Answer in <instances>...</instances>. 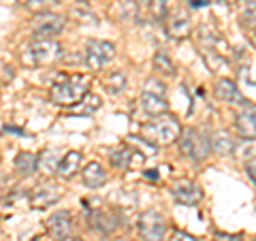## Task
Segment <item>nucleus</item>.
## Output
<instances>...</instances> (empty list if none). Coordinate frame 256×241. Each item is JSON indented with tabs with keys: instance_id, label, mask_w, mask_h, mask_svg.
I'll use <instances>...</instances> for the list:
<instances>
[{
	"instance_id": "obj_1",
	"label": "nucleus",
	"mask_w": 256,
	"mask_h": 241,
	"mask_svg": "<svg viewBox=\"0 0 256 241\" xmlns=\"http://www.w3.org/2000/svg\"><path fill=\"white\" fill-rule=\"evenodd\" d=\"M90 92V77L88 75H70L62 82L54 84L50 90V98L58 107H75L79 100Z\"/></svg>"
},
{
	"instance_id": "obj_2",
	"label": "nucleus",
	"mask_w": 256,
	"mask_h": 241,
	"mask_svg": "<svg viewBox=\"0 0 256 241\" xmlns=\"http://www.w3.org/2000/svg\"><path fill=\"white\" fill-rule=\"evenodd\" d=\"M182 132V126L178 122V118L173 116H158L154 122H150L146 126H141L143 141H148L150 146H171Z\"/></svg>"
},
{
	"instance_id": "obj_3",
	"label": "nucleus",
	"mask_w": 256,
	"mask_h": 241,
	"mask_svg": "<svg viewBox=\"0 0 256 241\" xmlns=\"http://www.w3.org/2000/svg\"><path fill=\"white\" fill-rule=\"evenodd\" d=\"M62 45L56 41V38H34L26 50H24L22 60L28 66H47V64H54L62 60Z\"/></svg>"
},
{
	"instance_id": "obj_4",
	"label": "nucleus",
	"mask_w": 256,
	"mask_h": 241,
	"mask_svg": "<svg viewBox=\"0 0 256 241\" xmlns=\"http://www.w3.org/2000/svg\"><path fill=\"white\" fill-rule=\"evenodd\" d=\"M180 152L184 156H188L190 160H196V162H203V160L210 156V139L194 130V128H186V130L180 132Z\"/></svg>"
},
{
	"instance_id": "obj_5",
	"label": "nucleus",
	"mask_w": 256,
	"mask_h": 241,
	"mask_svg": "<svg viewBox=\"0 0 256 241\" xmlns=\"http://www.w3.org/2000/svg\"><path fill=\"white\" fill-rule=\"evenodd\" d=\"M114 56H116V47L109 41H90L86 47V64L92 70H102L114 60Z\"/></svg>"
},
{
	"instance_id": "obj_6",
	"label": "nucleus",
	"mask_w": 256,
	"mask_h": 241,
	"mask_svg": "<svg viewBox=\"0 0 256 241\" xmlns=\"http://www.w3.org/2000/svg\"><path fill=\"white\" fill-rule=\"evenodd\" d=\"M137 226L143 241H162L166 235V220L154 210L141 214Z\"/></svg>"
},
{
	"instance_id": "obj_7",
	"label": "nucleus",
	"mask_w": 256,
	"mask_h": 241,
	"mask_svg": "<svg viewBox=\"0 0 256 241\" xmlns=\"http://www.w3.org/2000/svg\"><path fill=\"white\" fill-rule=\"evenodd\" d=\"M66 26V20L58 13H41L32 24V32L36 38H54Z\"/></svg>"
},
{
	"instance_id": "obj_8",
	"label": "nucleus",
	"mask_w": 256,
	"mask_h": 241,
	"mask_svg": "<svg viewBox=\"0 0 256 241\" xmlns=\"http://www.w3.org/2000/svg\"><path fill=\"white\" fill-rule=\"evenodd\" d=\"M47 232L54 241H66L73 232V218L68 212H56L47 218Z\"/></svg>"
},
{
	"instance_id": "obj_9",
	"label": "nucleus",
	"mask_w": 256,
	"mask_h": 241,
	"mask_svg": "<svg viewBox=\"0 0 256 241\" xmlns=\"http://www.w3.org/2000/svg\"><path fill=\"white\" fill-rule=\"evenodd\" d=\"M171 194H173V198L178 200L180 205L194 207V205L201 203V198H203V190L198 188L194 182L182 180V182H178V184H175V186L171 188Z\"/></svg>"
},
{
	"instance_id": "obj_10",
	"label": "nucleus",
	"mask_w": 256,
	"mask_h": 241,
	"mask_svg": "<svg viewBox=\"0 0 256 241\" xmlns=\"http://www.w3.org/2000/svg\"><path fill=\"white\" fill-rule=\"evenodd\" d=\"M62 196V190L54 184H45V186H38L32 190V194L28 196V203L32 210H43V207H50L56 205Z\"/></svg>"
},
{
	"instance_id": "obj_11",
	"label": "nucleus",
	"mask_w": 256,
	"mask_h": 241,
	"mask_svg": "<svg viewBox=\"0 0 256 241\" xmlns=\"http://www.w3.org/2000/svg\"><path fill=\"white\" fill-rule=\"evenodd\" d=\"M214 92H216V96H218L222 102H230V105H252V102H248L244 98V94L239 92L237 84L230 82V79H226V77H222V79L216 82Z\"/></svg>"
},
{
	"instance_id": "obj_12",
	"label": "nucleus",
	"mask_w": 256,
	"mask_h": 241,
	"mask_svg": "<svg viewBox=\"0 0 256 241\" xmlns=\"http://www.w3.org/2000/svg\"><path fill=\"white\" fill-rule=\"evenodd\" d=\"M84 164V154L82 152H68L66 156L60 158V164L56 168V175H60L62 180H70L73 175L79 173V168Z\"/></svg>"
},
{
	"instance_id": "obj_13",
	"label": "nucleus",
	"mask_w": 256,
	"mask_h": 241,
	"mask_svg": "<svg viewBox=\"0 0 256 241\" xmlns=\"http://www.w3.org/2000/svg\"><path fill=\"white\" fill-rule=\"evenodd\" d=\"M166 32H169V36L173 38H186L190 36L192 32V24L188 20L186 13H173L169 20H166Z\"/></svg>"
},
{
	"instance_id": "obj_14",
	"label": "nucleus",
	"mask_w": 256,
	"mask_h": 241,
	"mask_svg": "<svg viewBox=\"0 0 256 241\" xmlns=\"http://www.w3.org/2000/svg\"><path fill=\"white\" fill-rule=\"evenodd\" d=\"M210 148H212L218 156H230V154L235 152V148H237V141H235V136L230 134V132H226V130H218V132H214V134H212Z\"/></svg>"
},
{
	"instance_id": "obj_15",
	"label": "nucleus",
	"mask_w": 256,
	"mask_h": 241,
	"mask_svg": "<svg viewBox=\"0 0 256 241\" xmlns=\"http://www.w3.org/2000/svg\"><path fill=\"white\" fill-rule=\"evenodd\" d=\"M139 102H141L143 114H148V116H152V118L164 116V114H166V109H169V105H166V100L162 98V96L148 94V92H143V94H141Z\"/></svg>"
},
{
	"instance_id": "obj_16",
	"label": "nucleus",
	"mask_w": 256,
	"mask_h": 241,
	"mask_svg": "<svg viewBox=\"0 0 256 241\" xmlns=\"http://www.w3.org/2000/svg\"><path fill=\"white\" fill-rule=\"evenodd\" d=\"M82 180L88 188H100L107 182V171L100 162H90L82 171Z\"/></svg>"
},
{
	"instance_id": "obj_17",
	"label": "nucleus",
	"mask_w": 256,
	"mask_h": 241,
	"mask_svg": "<svg viewBox=\"0 0 256 241\" xmlns=\"http://www.w3.org/2000/svg\"><path fill=\"white\" fill-rule=\"evenodd\" d=\"M88 220H90V226L96 228L98 232H114L118 226V220L116 216H111L107 212H90L88 214Z\"/></svg>"
},
{
	"instance_id": "obj_18",
	"label": "nucleus",
	"mask_w": 256,
	"mask_h": 241,
	"mask_svg": "<svg viewBox=\"0 0 256 241\" xmlns=\"http://www.w3.org/2000/svg\"><path fill=\"white\" fill-rule=\"evenodd\" d=\"M254 120H256V114H254V107L252 105H248L242 114L237 116V130L242 136H246V139H254V134H256V124H254Z\"/></svg>"
},
{
	"instance_id": "obj_19",
	"label": "nucleus",
	"mask_w": 256,
	"mask_h": 241,
	"mask_svg": "<svg viewBox=\"0 0 256 241\" xmlns=\"http://www.w3.org/2000/svg\"><path fill=\"white\" fill-rule=\"evenodd\" d=\"M58 164H60V154L56 150H45L41 156H36V168L41 173L52 175V173H56Z\"/></svg>"
},
{
	"instance_id": "obj_20",
	"label": "nucleus",
	"mask_w": 256,
	"mask_h": 241,
	"mask_svg": "<svg viewBox=\"0 0 256 241\" xmlns=\"http://www.w3.org/2000/svg\"><path fill=\"white\" fill-rule=\"evenodd\" d=\"M132 156H134V152L128 146H120V148L109 152L111 164L118 166V168H128V166H130L132 164Z\"/></svg>"
},
{
	"instance_id": "obj_21",
	"label": "nucleus",
	"mask_w": 256,
	"mask_h": 241,
	"mask_svg": "<svg viewBox=\"0 0 256 241\" xmlns=\"http://www.w3.org/2000/svg\"><path fill=\"white\" fill-rule=\"evenodd\" d=\"M126 84H128V79H126V73H124V70H116V73H111V75L105 79L107 92H109V94H114V96L122 94V92H124V88H126Z\"/></svg>"
},
{
	"instance_id": "obj_22",
	"label": "nucleus",
	"mask_w": 256,
	"mask_h": 241,
	"mask_svg": "<svg viewBox=\"0 0 256 241\" xmlns=\"http://www.w3.org/2000/svg\"><path fill=\"white\" fill-rule=\"evenodd\" d=\"M15 168L22 175H30L36 171V156L30 154V152H22V154L15 158Z\"/></svg>"
},
{
	"instance_id": "obj_23",
	"label": "nucleus",
	"mask_w": 256,
	"mask_h": 241,
	"mask_svg": "<svg viewBox=\"0 0 256 241\" xmlns=\"http://www.w3.org/2000/svg\"><path fill=\"white\" fill-rule=\"evenodd\" d=\"M154 68L164 77H175V64L171 62V58L164 52L154 54Z\"/></svg>"
},
{
	"instance_id": "obj_24",
	"label": "nucleus",
	"mask_w": 256,
	"mask_h": 241,
	"mask_svg": "<svg viewBox=\"0 0 256 241\" xmlns=\"http://www.w3.org/2000/svg\"><path fill=\"white\" fill-rule=\"evenodd\" d=\"M24 4H26V9L30 13L41 15V13H52V9L58 6V0H26Z\"/></svg>"
},
{
	"instance_id": "obj_25",
	"label": "nucleus",
	"mask_w": 256,
	"mask_h": 241,
	"mask_svg": "<svg viewBox=\"0 0 256 241\" xmlns=\"http://www.w3.org/2000/svg\"><path fill=\"white\" fill-rule=\"evenodd\" d=\"M79 114H94L96 109L100 107V96H96V94H90L88 92L82 100H79V105H75Z\"/></svg>"
},
{
	"instance_id": "obj_26",
	"label": "nucleus",
	"mask_w": 256,
	"mask_h": 241,
	"mask_svg": "<svg viewBox=\"0 0 256 241\" xmlns=\"http://www.w3.org/2000/svg\"><path fill=\"white\" fill-rule=\"evenodd\" d=\"M150 15L154 22H162L166 18V11H169V0H150L148 4Z\"/></svg>"
},
{
	"instance_id": "obj_27",
	"label": "nucleus",
	"mask_w": 256,
	"mask_h": 241,
	"mask_svg": "<svg viewBox=\"0 0 256 241\" xmlns=\"http://www.w3.org/2000/svg\"><path fill=\"white\" fill-rule=\"evenodd\" d=\"M128 143H132V146H137L141 152H143V156L146 158H152L154 156V146H150L148 141H143V139H139V136H128Z\"/></svg>"
},
{
	"instance_id": "obj_28",
	"label": "nucleus",
	"mask_w": 256,
	"mask_h": 241,
	"mask_svg": "<svg viewBox=\"0 0 256 241\" xmlns=\"http://www.w3.org/2000/svg\"><path fill=\"white\" fill-rule=\"evenodd\" d=\"M239 79H242L244 86H248L250 90H254V70H252V66L239 68Z\"/></svg>"
},
{
	"instance_id": "obj_29",
	"label": "nucleus",
	"mask_w": 256,
	"mask_h": 241,
	"mask_svg": "<svg viewBox=\"0 0 256 241\" xmlns=\"http://www.w3.org/2000/svg\"><path fill=\"white\" fill-rule=\"evenodd\" d=\"M164 84H160L156 82V79H150V82H146V90L143 92H148V94H156V96H162L164 94Z\"/></svg>"
},
{
	"instance_id": "obj_30",
	"label": "nucleus",
	"mask_w": 256,
	"mask_h": 241,
	"mask_svg": "<svg viewBox=\"0 0 256 241\" xmlns=\"http://www.w3.org/2000/svg\"><path fill=\"white\" fill-rule=\"evenodd\" d=\"M73 15L75 18H82L79 22H84V24H98V20H96V15L94 13H90V11H84V9H73Z\"/></svg>"
},
{
	"instance_id": "obj_31",
	"label": "nucleus",
	"mask_w": 256,
	"mask_h": 241,
	"mask_svg": "<svg viewBox=\"0 0 256 241\" xmlns=\"http://www.w3.org/2000/svg\"><path fill=\"white\" fill-rule=\"evenodd\" d=\"M171 241H198V239L194 235H190V232H186V230H175Z\"/></svg>"
},
{
	"instance_id": "obj_32",
	"label": "nucleus",
	"mask_w": 256,
	"mask_h": 241,
	"mask_svg": "<svg viewBox=\"0 0 256 241\" xmlns=\"http://www.w3.org/2000/svg\"><path fill=\"white\" fill-rule=\"evenodd\" d=\"M246 173H248V178H250V182L254 184V180H256V175H254V160H250V162L246 164Z\"/></svg>"
},
{
	"instance_id": "obj_33",
	"label": "nucleus",
	"mask_w": 256,
	"mask_h": 241,
	"mask_svg": "<svg viewBox=\"0 0 256 241\" xmlns=\"http://www.w3.org/2000/svg\"><path fill=\"white\" fill-rule=\"evenodd\" d=\"M216 237L222 239V241H242V235H222V232H218Z\"/></svg>"
},
{
	"instance_id": "obj_34",
	"label": "nucleus",
	"mask_w": 256,
	"mask_h": 241,
	"mask_svg": "<svg viewBox=\"0 0 256 241\" xmlns=\"http://www.w3.org/2000/svg\"><path fill=\"white\" fill-rule=\"evenodd\" d=\"M77 2H90V0H77Z\"/></svg>"
},
{
	"instance_id": "obj_35",
	"label": "nucleus",
	"mask_w": 256,
	"mask_h": 241,
	"mask_svg": "<svg viewBox=\"0 0 256 241\" xmlns=\"http://www.w3.org/2000/svg\"><path fill=\"white\" fill-rule=\"evenodd\" d=\"M20 2H26V0H20Z\"/></svg>"
}]
</instances>
